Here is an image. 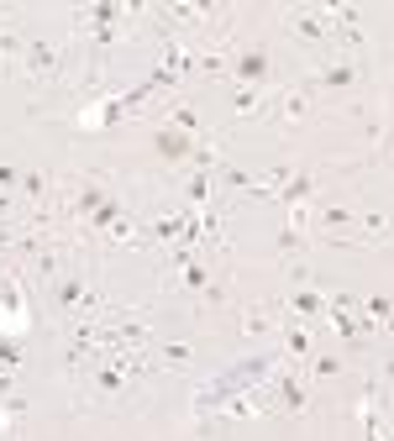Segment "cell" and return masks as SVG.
<instances>
[{
    "label": "cell",
    "instance_id": "2",
    "mask_svg": "<svg viewBox=\"0 0 394 441\" xmlns=\"http://www.w3.org/2000/svg\"><path fill=\"white\" fill-rule=\"evenodd\" d=\"M237 74H242L247 84H258L263 74H268V53H263V48H247V53H237Z\"/></svg>",
    "mask_w": 394,
    "mask_h": 441
},
{
    "label": "cell",
    "instance_id": "1",
    "mask_svg": "<svg viewBox=\"0 0 394 441\" xmlns=\"http://www.w3.org/2000/svg\"><path fill=\"white\" fill-rule=\"evenodd\" d=\"M22 63H26V74L42 79V74L58 69V53H53V42H26V48H22Z\"/></svg>",
    "mask_w": 394,
    "mask_h": 441
},
{
    "label": "cell",
    "instance_id": "9",
    "mask_svg": "<svg viewBox=\"0 0 394 441\" xmlns=\"http://www.w3.org/2000/svg\"><path fill=\"white\" fill-rule=\"evenodd\" d=\"M231 110H237V116H247V110H258V90H247V84H242L237 95H231Z\"/></svg>",
    "mask_w": 394,
    "mask_h": 441
},
{
    "label": "cell",
    "instance_id": "18",
    "mask_svg": "<svg viewBox=\"0 0 394 441\" xmlns=\"http://www.w3.org/2000/svg\"><path fill=\"white\" fill-rule=\"evenodd\" d=\"M11 184H22V168H11V163H0V190H11Z\"/></svg>",
    "mask_w": 394,
    "mask_h": 441
},
{
    "label": "cell",
    "instance_id": "11",
    "mask_svg": "<svg viewBox=\"0 0 394 441\" xmlns=\"http://www.w3.org/2000/svg\"><path fill=\"white\" fill-rule=\"evenodd\" d=\"M321 221H326V226H331V231H342V226H352L358 215H352V210H342V205H331V210H326Z\"/></svg>",
    "mask_w": 394,
    "mask_h": 441
},
{
    "label": "cell",
    "instance_id": "19",
    "mask_svg": "<svg viewBox=\"0 0 394 441\" xmlns=\"http://www.w3.org/2000/svg\"><path fill=\"white\" fill-rule=\"evenodd\" d=\"M358 221H363V231H373V237H384V231H389V226H384V215H358Z\"/></svg>",
    "mask_w": 394,
    "mask_h": 441
},
{
    "label": "cell",
    "instance_id": "14",
    "mask_svg": "<svg viewBox=\"0 0 394 441\" xmlns=\"http://www.w3.org/2000/svg\"><path fill=\"white\" fill-rule=\"evenodd\" d=\"M284 116H289V121L305 116V95H295V90H289V95H284Z\"/></svg>",
    "mask_w": 394,
    "mask_h": 441
},
{
    "label": "cell",
    "instance_id": "4",
    "mask_svg": "<svg viewBox=\"0 0 394 441\" xmlns=\"http://www.w3.org/2000/svg\"><path fill=\"white\" fill-rule=\"evenodd\" d=\"M158 153H163V158H190V153H195V142L163 126V131H158Z\"/></svg>",
    "mask_w": 394,
    "mask_h": 441
},
{
    "label": "cell",
    "instance_id": "13",
    "mask_svg": "<svg viewBox=\"0 0 394 441\" xmlns=\"http://www.w3.org/2000/svg\"><path fill=\"white\" fill-rule=\"evenodd\" d=\"M363 310H368L373 321L384 326V321H389V294H373V299H363Z\"/></svg>",
    "mask_w": 394,
    "mask_h": 441
},
{
    "label": "cell",
    "instance_id": "17",
    "mask_svg": "<svg viewBox=\"0 0 394 441\" xmlns=\"http://www.w3.org/2000/svg\"><path fill=\"white\" fill-rule=\"evenodd\" d=\"M184 284H190V289H205V268H200V263H190V268H184Z\"/></svg>",
    "mask_w": 394,
    "mask_h": 441
},
{
    "label": "cell",
    "instance_id": "12",
    "mask_svg": "<svg viewBox=\"0 0 394 441\" xmlns=\"http://www.w3.org/2000/svg\"><path fill=\"white\" fill-rule=\"evenodd\" d=\"M179 231H184V226H179V215H163V221H153V237H158V242L179 237Z\"/></svg>",
    "mask_w": 394,
    "mask_h": 441
},
{
    "label": "cell",
    "instance_id": "8",
    "mask_svg": "<svg viewBox=\"0 0 394 441\" xmlns=\"http://www.w3.org/2000/svg\"><path fill=\"white\" fill-rule=\"evenodd\" d=\"M284 347L295 352V358H305V352H311V336L299 331V326H289V331H284Z\"/></svg>",
    "mask_w": 394,
    "mask_h": 441
},
{
    "label": "cell",
    "instance_id": "15",
    "mask_svg": "<svg viewBox=\"0 0 394 441\" xmlns=\"http://www.w3.org/2000/svg\"><path fill=\"white\" fill-rule=\"evenodd\" d=\"M336 373H342L336 358H315V378H336Z\"/></svg>",
    "mask_w": 394,
    "mask_h": 441
},
{
    "label": "cell",
    "instance_id": "10",
    "mask_svg": "<svg viewBox=\"0 0 394 441\" xmlns=\"http://www.w3.org/2000/svg\"><path fill=\"white\" fill-rule=\"evenodd\" d=\"M22 190L26 194H42V190H48V174H42V168H26V174H22Z\"/></svg>",
    "mask_w": 394,
    "mask_h": 441
},
{
    "label": "cell",
    "instance_id": "7",
    "mask_svg": "<svg viewBox=\"0 0 394 441\" xmlns=\"http://www.w3.org/2000/svg\"><path fill=\"white\" fill-rule=\"evenodd\" d=\"M289 305H295L299 315H315V310H321V305H326V299L315 294V289H295V299H289Z\"/></svg>",
    "mask_w": 394,
    "mask_h": 441
},
{
    "label": "cell",
    "instance_id": "6",
    "mask_svg": "<svg viewBox=\"0 0 394 441\" xmlns=\"http://www.w3.org/2000/svg\"><path fill=\"white\" fill-rule=\"evenodd\" d=\"M352 79H358V74H352V63H331V69L321 74V84H326V90H347Z\"/></svg>",
    "mask_w": 394,
    "mask_h": 441
},
{
    "label": "cell",
    "instance_id": "3",
    "mask_svg": "<svg viewBox=\"0 0 394 441\" xmlns=\"http://www.w3.org/2000/svg\"><path fill=\"white\" fill-rule=\"evenodd\" d=\"M289 32L311 37V42H326V22H321V16H311V11H295V16H289Z\"/></svg>",
    "mask_w": 394,
    "mask_h": 441
},
{
    "label": "cell",
    "instance_id": "16",
    "mask_svg": "<svg viewBox=\"0 0 394 441\" xmlns=\"http://www.w3.org/2000/svg\"><path fill=\"white\" fill-rule=\"evenodd\" d=\"M174 126L179 131H200V121H195V110H174Z\"/></svg>",
    "mask_w": 394,
    "mask_h": 441
},
{
    "label": "cell",
    "instance_id": "5",
    "mask_svg": "<svg viewBox=\"0 0 394 441\" xmlns=\"http://www.w3.org/2000/svg\"><path fill=\"white\" fill-rule=\"evenodd\" d=\"M274 389H279V399H284L289 410H305V383H295V378H279Z\"/></svg>",
    "mask_w": 394,
    "mask_h": 441
}]
</instances>
